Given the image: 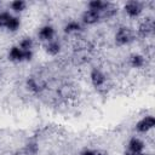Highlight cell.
Listing matches in <instances>:
<instances>
[{
	"mask_svg": "<svg viewBox=\"0 0 155 155\" xmlns=\"http://www.w3.org/2000/svg\"><path fill=\"white\" fill-rule=\"evenodd\" d=\"M134 39L133 31L127 27H120L115 34V42L117 45H127Z\"/></svg>",
	"mask_w": 155,
	"mask_h": 155,
	"instance_id": "6da1fadb",
	"label": "cell"
},
{
	"mask_svg": "<svg viewBox=\"0 0 155 155\" xmlns=\"http://www.w3.org/2000/svg\"><path fill=\"white\" fill-rule=\"evenodd\" d=\"M33 57V52L31 51H22L18 46H13L11 47L10 52H8V59L12 62H23V61H30Z\"/></svg>",
	"mask_w": 155,
	"mask_h": 155,
	"instance_id": "7a4b0ae2",
	"label": "cell"
},
{
	"mask_svg": "<svg viewBox=\"0 0 155 155\" xmlns=\"http://www.w3.org/2000/svg\"><path fill=\"white\" fill-rule=\"evenodd\" d=\"M144 147V143L139 138L133 137L128 142V149L127 151H125V155H139L140 153H143Z\"/></svg>",
	"mask_w": 155,
	"mask_h": 155,
	"instance_id": "3957f363",
	"label": "cell"
},
{
	"mask_svg": "<svg viewBox=\"0 0 155 155\" xmlns=\"http://www.w3.org/2000/svg\"><path fill=\"white\" fill-rule=\"evenodd\" d=\"M155 126V119L151 115H148L143 119H140L136 125V131L140 133H147Z\"/></svg>",
	"mask_w": 155,
	"mask_h": 155,
	"instance_id": "277c9868",
	"label": "cell"
},
{
	"mask_svg": "<svg viewBox=\"0 0 155 155\" xmlns=\"http://www.w3.org/2000/svg\"><path fill=\"white\" fill-rule=\"evenodd\" d=\"M124 8H125L126 15L128 17H131V18L138 17L143 11V6H142V4L139 1H128V2L125 4Z\"/></svg>",
	"mask_w": 155,
	"mask_h": 155,
	"instance_id": "5b68a950",
	"label": "cell"
},
{
	"mask_svg": "<svg viewBox=\"0 0 155 155\" xmlns=\"http://www.w3.org/2000/svg\"><path fill=\"white\" fill-rule=\"evenodd\" d=\"M90 80H91V82H92L93 87H96V88H101V87H103V86H104L107 78H105V75L103 74V71H102V70H99V69L94 68V69H92V70H91Z\"/></svg>",
	"mask_w": 155,
	"mask_h": 155,
	"instance_id": "8992f818",
	"label": "cell"
},
{
	"mask_svg": "<svg viewBox=\"0 0 155 155\" xmlns=\"http://www.w3.org/2000/svg\"><path fill=\"white\" fill-rule=\"evenodd\" d=\"M154 21L151 18H147L145 21H143L139 25H138V34L142 38H148L150 35H153L154 33Z\"/></svg>",
	"mask_w": 155,
	"mask_h": 155,
	"instance_id": "52a82bcc",
	"label": "cell"
},
{
	"mask_svg": "<svg viewBox=\"0 0 155 155\" xmlns=\"http://www.w3.org/2000/svg\"><path fill=\"white\" fill-rule=\"evenodd\" d=\"M58 94L61 96V98L63 99H67V101H70V99H74L78 94V91H76V87L71 84H65L63 86H61V88L58 90Z\"/></svg>",
	"mask_w": 155,
	"mask_h": 155,
	"instance_id": "ba28073f",
	"label": "cell"
},
{
	"mask_svg": "<svg viewBox=\"0 0 155 155\" xmlns=\"http://www.w3.org/2000/svg\"><path fill=\"white\" fill-rule=\"evenodd\" d=\"M81 19L85 24L87 25H92L94 23H97L99 19H101V13L98 11H93V10H86L82 16H81Z\"/></svg>",
	"mask_w": 155,
	"mask_h": 155,
	"instance_id": "9c48e42d",
	"label": "cell"
},
{
	"mask_svg": "<svg viewBox=\"0 0 155 155\" xmlns=\"http://www.w3.org/2000/svg\"><path fill=\"white\" fill-rule=\"evenodd\" d=\"M45 82L38 80L36 78H28L27 79V88L33 93H40L45 88Z\"/></svg>",
	"mask_w": 155,
	"mask_h": 155,
	"instance_id": "30bf717a",
	"label": "cell"
},
{
	"mask_svg": "<svg viewBox=\"0 0 155 155\" xmlns=\"http://www.w3.org/2000/svg\"><path fill=\"white\" fill-rule=\"evenodd\" d=\"M38 36L42 41H47V42L52 41V39L54 36V29H53V27H51L48 24L41 27L40 30H39V33H38Z\"/></svg>",
	"mask_w": 155,
	"mask_h": 155,
	"instance_id": "8fae6325",
	"label": "cell"
},
{
	"mask_svg": "<svg viewBox=\"0 0 155 155\" xmlns=\"http://www.w3.org/2000/svg\"><path fill=\"white\" fill-rule=\"evenodd\" d=\"M81 29H82L81 24H80L79 22H76V21H70V22H68V23L64 25V33H67V34L78 33V31H80Z\"/></svg>",
	"mask_w": 155,
	"mask_h": 155,
	"instance_id": "7c38bea8",
	"label": "cell"
},
{
	"mask_svg": "<svg viewBox=\"0 0 155 155\" xmlns=\"http://www.w3.org/2000/svg\"><path fill=\"white\" fill-rule=\"evenodd\" d=\"M46 52L48 53V54H51V56H56V54H58L59 52H61V44L58 42V41H50L47 45H46Z\"/></svg>",
	"mask_w": 155,
	"mask_h": 155,
	"instance_id": "4fadbf2b",
	"label": "cell"
},
{
	"mask_svg": "<svg viewBox=\"0 0 155 155\" xmlns=\"http://www.w3.org/2000/svg\"><path fill=\"white\" fill-rule=\"evenodd\" d=\"M144 57L140 54H132L130 57V64L132 68H142L144 65Z\"/></svg>",
	"mask_w": 155,
	"mask_h": 155,
	"instance_id": "5bb4252c",
	"label": "cell"
},
{
	"mask_svg": "<svg viewBox=\"0 0 155 155\" xmlns=\"http://www.w3.org/2000/svg\"><path fill=\"white\" fill-rule=\"evenodd\" d=\"M108 2L105 1H102V0H92L88 2V10H93V11H98L101 12L105 6H107Z\"/></svg>",
	"mask_w": 155,
	"mask_h": 155,
	"instance_id": "9a60e30c",
	"label": "cell"
},
{
	"mask_svg": "<svg viewBox=\"0 0 155 155\" xmlns=\"http://www.w3.org/2000/svg\"><path fill=\"white\" fill-rule=\"evenodd\" d=\"M19 25H21V21H19V18L12 16V17L10 18L7 25H6V29H7L8 31H16V30L19 28Z\"/></svg>",
	"mask_w": 155,
	"mask_h": 155,
	"instance_id": "2e32d148",
	"label": "cell"
},
{
	"mask_svg": "<svg viewBox=\"0 0 155 155\" xmlns=\"http://www.w3.org/2000/svg\"><path fill=\"white\" fill-rule=\"evenodd\" d=\"M25 7H27V2L23 0H15L11 2V8L15 12H22L23 10H25Z\"/></svg>",
	"mask_w": 155,
	"mask_h": 155,
	"instance_id": "e0dca14e",
	"label": "cell"
},
{
	"mask_svg": "<svg viewBox=\"0 0 155 155\" xmlns=\"http://www.w3.org/2000/svg\"><path fill=\"white\" fill-rule=\"evenodd\" d=\"M18 47L22 51H31V48H33V40L30 38H24V39L21 40Z\"/></svg>",
	"mask_w": 155,
	"mask_h": 155,
	"instance_id": "ac0fdd59",
	"label": "cell"
},
{
	"mask_svg": "<svg viewBox=\"0 0 155 155\" xmlns=\"http://www.w3.org/2000/svg\"><path fill=\"white\" fill-rule=\"evenodd\" d=\"M36 153H38V144L35 142H30L24 147L25 155H35Z\"/></svg>",
	"mask_w": 155,
	"mask_h": 155,
	"instance_id": "d6986e66",
	"label": "cell"
},
{
	"mask_svg": "<svg viewBox=\"0 0 155 155\" xmlns=\"http://www.w3.org/2000/svg\"><path fill=\"white\" fill-rule=\"evenodd\" d=\"M11 17L12 16L10 15V12H6V11L0 12V28H6V25H7V23H8Z\"/></svg>",
	"mask_w": 155,
	"mask_h": 155,
	"instance_id": "ffe728a7",
	"label": "cell"
},
{
	"mask_svg": "<svg viewBox=\"0 0 155 155\" xmlns=\"http://www.w3.org/2000/svg\"><path fill=\"white\" fill-rule=\"evenodd\" d=\"M80 155H107V151L99 150V149H84Z\"/></svg>",
	"mask_w": 155,
	"mask_h": 155,
	"instance_id": "44dd1931",
	"label": "cell"
}]
</instances>
